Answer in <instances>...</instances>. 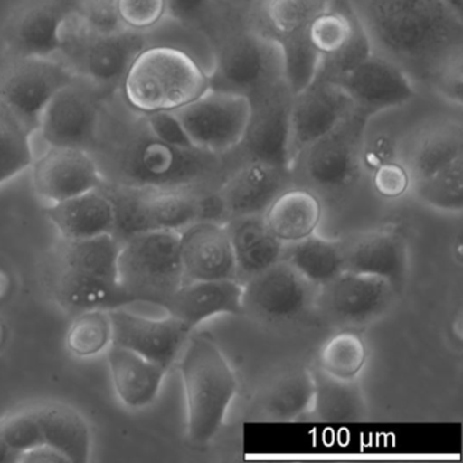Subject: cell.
<instances>
[{
  "label": "cell",
  "instance_id": "obj_1",
  "mask_svg": "<svg viewBox=\"0 0 463 463\" xmlns=\"http://www.w3.org/2000/svg\"><path fill=\"white\" fill-rule=\"evenodd\" d=\"M371 50L397 64L421 91L463 55V14L441 0H345Z\"/></svg>",
  "mask_w": 463,
  "mask_h": 463
},
{
  "label": "cell",
  "instance_id": "obj_2",
  "mask_svg": "<svg viewBox=\"0 0 463 463\" xmlns=\"http://www.w3.org/2000/svg\"><path fill=\"white\" fill-rule=\"evenodd\" d=\"M132 127H102L89 153L105 184L132 188L199 189L223 175L226 156L167 145L148 131L145 118Z\"/></svg>",
  "mask_w": 463,
  "mask_h": 463
},
{
  "label": "cell",
  "instance_id": "obj_3",
  "mask_svg": "<svg viewBox=\"0 0 463 463\" xmlns=\"http://www.w3.org/2000/svg\"><path fill=\"white\" fill-rule=\"evenodd\" d=\"M180 373L192 443H210L223 425L238 390L237 375L215 341L192 335L181 352Z\"/></svg>",
  "mask_w": 463,
  "mask_h": 463
},
{
  "label": "cell",
  "instance_id": "obj_4",
  "mask_svg": "<svg viewBox=\"0 0 463 463\" xmlns=\"http://www.w3.org/2000/svg\"><path fill=\"white\" fill-rule=\"evenodd\" d=\"M210 89V74L184 50L167 45L146 47L123 80L129 109L140 115L175 112Z\"/></svg>",
  "mask_w": 463,
  "mask_h": 463
},
{
  "label": "cell",
  "instance_id": "obj_5",
  "mask_svg": "<svg viewBox=\"0 0 463 463\" xmlns=\"http://www.w3.org/2000/svg\"><path fill=\"white\" fill-rule=\"evenodd\" d=\"M115 205L113 235L123 241L134 234L156 230L181 232L204 219L222 221L213 194L199 189L132 188L102 184Z\"/></svg>",
  "mask_w": 463,
  "mask_h": 463
},
{
  "label": "cell",
  "instance_id": "obj_6",
  "mask_svg": "<svg viewBox=\"0 0 463 463\" xmlns=\"http://www.w3.org/2000/svg\"><path fill=\"white\" fill-rule=\"evenodd\" d=\"M185 281L180 232L156 230L121 241L118 286L132 303L165 308Z\"/></svg>",
  "mask_w": 463,
  "mask_h": 463
},
{
  "label": "cell",
  "instance_id": "obj_7",
  "mask_svg": "<svg viewBox=\"0 0 463 463\" xmlns=\"http://www.w3.org/2000/svg\"><path fill=\"white\" fill-rule=\"evenodd\" d=\"M145 48L140 32L126 29L113 34L97 33L72 9L61 28L59 55L77 77L104 91L123 85L129 67Z\"/></svg>",
  "mask_w": 463,
  "mask_h": 463
},
{
  "label": "cell",
  "instance_id": "obj_8",
  "mask_svg": "<svg viewBox=\"0 0 463 463\" xmlns=\"http://www.w3.org/2000/svg\"><path fill=\"white\" fill-rule=\"evenodd\" d=\"M210 88L250 97L284 77L280 45L259 29L224 37L216 51Z\"/></svg>",
  "mask_w": 463,
  "mask_h": 463
},
{
  "label": "cell",
  "instance_id": "obj_9",
  "mask_svg": "<svg viewBox=\"0 0 463 463\" xmlns=\"http://www.w3.org/2000/svg\"><path fill=\"white\" fill-rule=\"evenodd\" d=\"M367 116L354 110L333 131L306 147L292 164V177L318 192H340L360 175V142Z\"/></svg>",
  "mask_w": 463,
  "mask_h": 463
},
{
  "label": "cell",
  "instance_id": "obj_10",
  "mask_svg": "<svg viewBox=\"0 0 463 463\" xmlns=\"http://www.w3.org/2000/svg\"><path fill=\"white\" fill-rule=\"evenodd\" d=\"M192 147L213 156L234 153L245 137L250 99L234 91L208 89L191 104L173 112Z\"/></svg>",
  "mask_w": 463,
  "mask_h": 463
},
{
  "label": "cell",
  "instance_id": "obj_11",
  "mask_svg": "<svg viewBox=\"0 0 463 463\" xmlns=\"http://www.w3.org/2000/svg\"><path fill=\"white\" fill-rule=\"evenodd\" d=\"M75 77L61 59H7L0 71V101L33 134L51 99Z\"/></svg>",
  "mask_w": 463,
  "mask_h": 463
},
{
  "label": "cell",
  "instance_id": "obj_12",
  "mask_svg": "<svg viewBox=\"0 0 463 463\" xmlns=\"http://www.w3.org/2000/svg\"><path fill=\"white\" fill-rule=\"evenodd\" d=\"M250 118L237 154L242 161H259L291 170L289 154V110L292 93L286 78L249 97ZM292 173V172H291Z\"/></svg>",
  "mask_w": 463,
  "mask_h": 463
},
{
  "label": "cell",
  "instance_id": "obj_13",
  "mask_svg": "<svg viewBox=\"0 0 463 463\" xmlns=\"http://www.w3.org/2000/svg\"><path fill=\"white\" fill-rule=\"evenodd\" d=\"M101 89L75 77L43 112L39 131L51 147L90 150L104 121Z\"/></svg>",
  "mask_w": 463,
  "mask_h": 463
},
{
  "label": "cell",
  "instance_id": "obj_14",
  "mask_svg": "<svg viewBox=\"0 0 463 463\" xmlns=\"http://www.w3.org/2000/svg\"><path fill=\"white\" fill-rule=\"evenodd\" d=\"M430 110L414 115L403 132L400 158L411 173V184L435 175L463 156L460 110Z\"/></svg>",
  "mask_w": 463,
  "mask_h": 463
},
{
  "label": "cell",
  "instance_id": "obj_15",
  "mask_svg": "<svg viewBox=\"0 0 463 463\" xmlns=\"http://www.w3.org/2000/svg\"><path fill=\"white\" fill-rule=\"evenodd\" d=\"M305 34L308 44L321 58L317 77L330 82L373 52L362 25L345 0H333L310 21Z\"/></svg>",
  "mask_w": 463,
  "mask_h": 463
},
{
  "label": "cell",
  "instance_id": "obj_16",
  "mask_svg": "<svg viewBox=\"0 0 463 463\" xmlns=\"http://www.w3.org/2000/svg\"><path fill=\"white\" fill-rule=\"evenodd\" d=\"M318 289L317 306L329 321L344 327H359L384 316L398 288L383 279L344 270Z\"/></svg>",
  "mask_w": 463,
  "mask_h": 463
},
{
  "label": "cell",
  "instance_id": "obj_17",
  "mask_svg": "<svg viewBox=\"0 0 463 463\" xmlns=\"http://www.w3.org/2000/svg\"><path fill=\"white\" fill-rule=\"evenodd\" d=\"M242 286L243 313L272 322L302 316L316 303L318 289L284 259L251 276Z\"/></svg>",
  "mask_w": 463,
  "mask_h": 463
},
{
  "label": "cell",
  "instance_id": "obj_18",
  "mask_svg": "<svg viewBox=\"0 0 463 463\" xmlns=\"http://www.w3.org/2000/svg\"><path fill=\"white\" fill-rule=\"evenodd\" d=\"M333 82L346 91L354 108L367 118L411 104L421 94L397 64L375 52Z\"/></svg>",
  "mask_w": 463,
  "mask_h": 463
},
{
  "label": "cell",
  "instance_id": "obj_19",
  "mask_svg": "<svg viewBox=\"0 0 463 463\" xmlns=\"http://www.w3.org/2000/svg\"><path fill=\"white\" fill-rule=\"evenodd\" d=\"M356 110L351 97L337 83L317 77L292 96L289 110V154L295 158L308 146L343 123Z\"/></svg>",
  "mask_w": 463,
  "mask_h": 463
},
{
  "label": "cell",
  "instance_id": "obj_20",
  "mask_svg": "<svg viewBox=\"0 0 463 463\" xmlns=\"http://www.w3.org/2000/svg\"><path fill=\"white\" fill-rule=\"evenodd\" d=\"M71 10L61 0L26 2L2 31L7 59L53 58L61 51V28Z\"/></svg>",
  "mask_w": 463,
  "mask_h": 463
},
{
  "label": "cell",
  "instance_id": "obj_21",
  "mask_svg": "<svg viewBox=\"0 0 463 463\" xmlns=\"http://www.w3.org/2000/svg\"><path fill=\"white\" fill-rule=\"evenodd\" d=\"M294 184L291 170L259 161H242L213 192L222 221L262 215L279 194Z\"/></svg>",
  "mask_w": 463,
  "mask_h": 463
},
{
  "label": "cell",
  "instance_id": "obj_22",
  "mask_svg": "<svg viewBox=\"0 0 463 463\" xmlns=\"http://www.w3.org/2000/svg\"><path fill=\"white\" fill-rule=\"evenodd\" d=\"M112 344L129 349L169 370L192 332L175 317L148 318L124 307L109 310Z\"/></svg>",
  "mask_w": 463,
  "mask_h": 463
},
{
  "label": "cell",
  "instance_id": "obj_23",
  "mask_svg": "<svg viewBox=\"0 0 463 463\" xmlns=\"http://www.w3.org/2000/svg\"><path fill=\"white\" fill-rule=\"evenodd\" d=\"M32 166L34 191L52 204L101 188L104 184L96 161L83 148L50 146Z\"/></svg>",
  "mask_w": 463,
  "mask_h": 463
},
{
  "label": "cell",
  "instance_id": "obj_24",
  "mask_svg": "<svg viewBox=\"0 0 463 463\" xmlns=\"http://www.w3.org/2000/svg\"><path fill=\"white\" fill-rule=\"evenodd\" d=\"M180 253L185 280H237L234 253L224 222L204 219L181 230Z\"/></svg>",
  "mask_w": 463,
  "mask_h": 463
},
{
  "label": "cell",
  "instance_id": "obj_25",
  "mask_svg": "<svg viewBox=\"0 0 463 463\" xmlns=\"http://www.w3.org/2000/svg\"><path fill=\"white\" fill-rule=\"evenodd\" d=\"M242 283L235 279L186 280L165 310L194 332L213 317L242 314Z\"/></svg>",
  "mask_w": 463,
  "mask_h": 463
},
{
  "label": "cell",
  "instance_id": "obj_26",
  "mask_svg": "<svg viewBox=\"0 0 463 463\" xmlns=\"http://www.w3.org/2000/svg\"><path fill=\"white\" fill-rule=\"evenodd\" d=\"M345 249L346 270L375 276L400 287L408 272V243L394 229H379L354 240Z\"/></svg>",
  "mask_w": 463,
  "mask_h": 463
},
{
  "label": "cell",
  "instance_id": "obj_27",
  "mask_svg": "<svg viewBox=\"0 0 463 463\" xmlns=\"http://www.w3.org/2000/svg\"><path fill=\"white\" fill-rule=\"evenodd\" d=\"M47 215L64 241L86 240L115 232V205L102 188L55 203L47 208Z\"/></svg>",
  "mask_w": 463,
  "mask_h": 463
},
{
  "label": "cell",
  "instance_id": "obj_28",
  "mask_svg": "<svg viewBox=\"0 0 463 463\" xmlns=\"http://www.w3.org/2000/svg\"><path fill=\"white\" fill-rule=\"evenodd\" d=\"M224 223L229 232L240 283H245L251 276L283 260L286 245L269 232L264 216H235Z\"/></svg>",
  "mask_w": 463,
  "mask_h": 463
},
{
  "label": "cell",
  "instance_id": "obj_29",
  "mask_svg": "<svg viewBox=\"0 0 463 463\" xmlns=\"http://www.w3.org/2000/svg\"><path fill=\"white\" fill-rule=\"evenodd\" d=\"M322 200L307 186L292 184L262 213L269 232L284 245L314 234L322 221Z\"/></svg>",
  "mask_w": 463,
  "mask_h": 463
},
{
  "label": "cell",
  "instance_id": "obj_30",
  "mask_svg": "<svg viewBox=\"0 0 463 463\" xmlns=\"http://www.w3.org/2000/svg\"><path fill=\"white\" fill-rule=\"evenodd\" d=\"M108 364L116 394L129 409L151 405L161 392L167 368L123 348H108Z\"/></svg>",
  "mask_w": 463,
  "mask_h": 463
},
{
  "label": "cell",
  "instance_id": "obj_31",
  "mask_svg": "<svg viewBox=\"0 0 463 463\" xmlns=\"http://www.w3.org/2000/svg\"><path fill=\"white\" fill-rule=\"evenodd\" d=\"M53 294L59 305L75 316L90 310H115L132 305L118 283L102 280L69 268H59L53 279Z\"/></svg>",
  "mask_w": 463,
  "mask_h": 463
},
{
  "label": "cell",
  "instance_id": "obj_32",
  "mask_svg": "<svg viewBox=\"0 0 463 463\" xmlns=\"http://www.w3.org/2000/svg\"><path fill=\"white\" fill-rule=\"evenodd\" d=\"M44 443L58 449L71 463L90 459L91 432L85 417L61 402L34 405Z\"/></svg>",
  "mask_w": 463,
  "mask_h": 463
},
{
  "label": "cell",
  "instance_id": "obj_33",
  "mask_svg": "<svg viewBox=\"0 0 463 463\" xmlns=\"http://www.w3.org/2000/svg\"><path fill=\"white\" fill-rule=\"evenodd\" d=\"M314 419L321 422L363 421L367 417V403L357 379H340L324 371L313 370Z\"/></svg>",
  "mask_w": 463,
  "mask_h": 463
},
{
  "label": "cell",
  "instance_id": "obj_34",
  "mask_svg": "<svg viewBox=\"0 0 463 463\" xmlns=\"http://www.w3.org/2000/svg\"><path fill=\"white\" fill-rule=\"evenodd\" d=\"M283 259L316 288L326 286L346 270L344 246L317 232L286 245Z\"/></svg>",
  "mask_w": 463,
  "mask_h": 463
},
{
  "label": "cell",
  "instance_id": "obj_35",
  "mask_svg": "<svg viewBox=\"0 0 463 463\" xmlns=\"http://www.w3.org/2000/svg\"><path fill=\"white\" fill-rule=\"evenodd\" d=\"M314 398L313 371L294 370L269 384L260 398L259 408L265 419L294 421L311 413Z\"/></svg>",
  "mask_w": 463,
  "mask_h": 463
},
{
  "label": "cell",
  "instance_id": "obj_36",
  "mask_svg": "<svg viewBox=\"0 0 463 463\" xmlns=\"http://www.w3.org/2000/svg\"><path fill=\"white\" fill-rule=\"evenodd\" d=\"M121 241L113 234L64 241L61 265L85 275L118 284Z\"/></svg>",
  "mask_w": 463,
  "mask_h": 463
},
{
  "label": "cell",
  "instance_id": "obj_37",
  "mask_svg": "<svg viewBox=\"0 0 463 463\" xmlns=\"http://www.w3.org/2000/svg\"><path fill=\"white\" fill-rule=\"evenodd\" d=\"M333 0H257V26L275 42L288 39L306 31L310 21Z\"/></svg>",
  "mask_w": 463,
  "mask_h": 463
},
{
  "label": "cell",
  "instance_id": "obj_38",
  "mask_svg": "<svg viewBox=\"0 0 463 463\" xmlns=\"http://www.w3.org/2000/svg\"><path fill=\"white\" fill-rule=\"evenodd\" d=\"M364 338L351 327L330 335L318 354V368L340 379H357L367 363Z\"/></svg>",
  "mask_w": 463,
  "mask_h": 463
},
{
  "label": "cell",
  "instance_id": "obj_39",
  "mask_svg": "<svg viewBox=\"0 0 463 463\" xmlns=\"http://www.w3.org/2000/svg\"><path fill=\"white\" fill-rule=\"evenodd\" d=\"M32 132L0 101V185L33 165Z\"/></svg>",
  "mask_w": 463,
  "mask_h": 463
},
{
  "label": "cell",
  "instance_id": "obj_40",
  "mask_svg": "<svg viewBox=\"0 0 463 463\" xmlns=\"http://www.w3.org/2000/svg\"><path fill=\"white\" fill-rule=\"evenodd\" d=\"M414 196L428 207L441 213H460L463 210V156L452 161L435 175L411 184Z\"/></svg>",
  "mask_w": 463,
  "mask_h": 463
},
{
  "label": "cell",
  "instance_id": "obj_41",
  "mask_svg": "<svg viewBox=\"0 0 463 463\" xmlns=\"http://www.w3.org/2000/svg\"><path fill=\"white\" fill-rule=\"evenodd\" d=\"M66 345L78 357H91L112 345L109 311L90 310L77 314L67 330Z\"/></svg>",
  "mask_w": 463,
  "mask_h": 463
},
{
  "label": "cell",
  "instance_id": "obj_42",
  "mask_svg": "<svg viewBox=\"0 0 463 463\" xmlns=\"http://www.w3.org/2000/svg\"><path fill=\"white\" fill-rule=\"evenodd\" d=\"M278 43L280 45L284 78L294 96L314 82L321 66V58L308 44L305 32Z\"/></svg>",
  "mask_w": 463,
  "mask_h": 463
},
{
  "label": "cell",
  "instance_id": "obj_43",
  "mask_svg": "<svg viewBox=\"0 0 463 463\" xmlns=\"http://www.w3.org/2000/svg\"><path fill=\"white\" fill-rule=\"evenodd\" d=\"M0 438L18 455L44 443L34 406L13 411L0 420Z\"/></svg>",
  "mask_w": 463,
  "mask_h": 463
},
{
  "label": "cell",
  "instance_id": "obj_44",
  "mask_svg": "<svg viewBox=\"0 0 463 463\" xmlns=\"http://www.w3.org/2000/svg\"><path fill=\"white\" fill-rule=\"evenodd\" d=\"M74 12L97 33L113 34L127 29L118 13V0H80Z\"/></svg>",
  "mask_w": 463,
  "mask_h": 463
},
{
  "label": "cell",
  "instance_id": "obj_45",
  "mask_svg": "<svg viewBox=\"0 0 463 463\" xmlns=\"http://www.w3.org/2000/svg\"><path fill=\"white\" fill-rule=\"evenodd\" d=\"M118 13L127 29L143 33L167 17L166 0H118Z\"/></svg>",
  "mask_w": 463,
  "mask_h": 463
},
{
  "label": "cell",
  "instance_id": "obj_46",
  "mask_svg": "<svg viewBox=\"0 0 463 463\" xmlns=\"http://www.w3.org/2000/svg\"><path fill=\"white\" fill-rule=\"evenodd\" d=\"M368 177L373 191L384 199H398L411 189V173L401 158L381 165Z\"/></svg>",
  "mask_w": 463,
  "mask_h": 463
},
{
  "label": "cell",
  "instance_id": "obj_47",
  "mask_svg": "<svg viewBox=\"0 0 463 463\" xmlns=\"http://www.w3.org/2000/svg\"><path fill=\"white\" fill-rule=\"evenodd\" d=\"M428 91L439 101L462 109L463 55L455 56L436 72L435 77L430 80Z\"/></svg>",
  "mask_w": 463,
  "mask_h": 463
},
{
  "label": "cell",
  "instance_id": "obj_48",
  "mask_svg": "<svg viewBox=\"0 0 463 463\" xmlns=\"http://www.w3.org/2000/svg\"><path fill=\"white\" fill-rule=\"evenodd\" d=\"M215 0H166L167 17L188 28L207 25Z\"/></svg>",
  "mask_w": 463,
  "mask_h": 463
},
{
  "label": "cell",
  "instance_id": "obj_49",
  "mask_svg": "<svg viewBox=\"0 0 463 463\" xmlns=\"http://www.w3.org/2000/svg\"><path fill=\"white\" fill-rule=\"evenodd\" d=\"M148 131L167 145L181 148H194L183 126L173 112H156L143 115Z\"/></svg>",
  "mask_w": 463,
  "mask_h": 463
},
{
  "label": "cell",
  "instance_id": "obj_50",
  "mask_svg": "<svg viewBox=\"0 0 463 463\" xmlns=\"http://www.w3.org/2000/svg\"><path fill=\"white\" fill-rule=\"evenodd\" d=\"M17 462L58 463L69 462V460L58 449L48 446V444H42V446L34 447V449H28V451L21 452L18 455Z\"/></svg>",
  "mask_w": 463,
  "mask_h": 463
},
{
  "label": "cell",
  "instance_id": "obj_51",
  "mask_svg": "<svg viewBox=\"0 0 463 463\" xmlns=\"http://www.w3.org/2000/svg\"><path fill=\"white\" fill-rule=\"evenodd\" d=\"M0 462H17V454L0 438Z\"/></svg>",
  "mask_w": 463,
  "mask_h": 463
},
{
  "label": "cell",
  "instance_id": "obj_52",
  "mask_svg": "<svg viewBox=\"0 0 463 463\" xmlns=\"http://www.w3.org/2000/svg\"><path fill=\"white\" fill-rule=\"evenodd\" d=\"M441 2H444L451 9L457 10L458 13H462L463 14V0H441Z\"/></svg>",
  "mask_w": 463,
  "mask_h": 463
}]
</instances>
